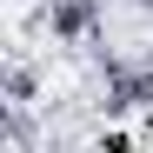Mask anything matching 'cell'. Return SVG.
<instances>
[{
	"label": "cell",
	"mask_w": 153,
	"mask_h": 153,
	"mask_svg": "<svg viewBox=\"0 0 153 153\" xmlns=\"http://www.w3.org/2000/svg\"><path fill=\"white\" fill-rule=\"evenodd\" d=\"M40 27L53 33L60 47H93L100 27H107V7H100V0H47V7H40Z\"/></svg>",
	"instance_id": "6da1fadb"
},
{
	"label": "cell",
	"mask_w": 153,
	"mask_h": 153,
	"mask_svg": "<svg viewBox=\"0 0 153 153\" xmlns=\"http://www.w3.org/2000/svg\"><path fill=\"white\" fill-rule=\"evenodd\" d=\"M0 93H7V107H33V93H40V73L27 60H7V73H0Z\"/></svg>",
	"instance_id": "7a4b0ae2"
}]
</instances>
